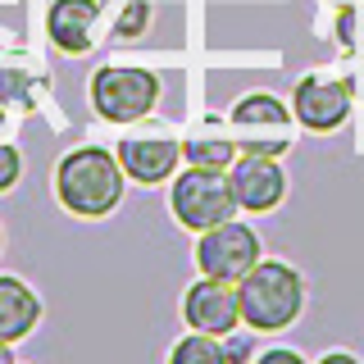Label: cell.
Segmentation results:
<instances>
[{
    "instance_id": "obj_10",
    "label": "cell",
    "mask_w": 364,
    "mask_h": 364,
    "mask_svg": "<svg viewBox=\"0 0 364 364\" xmlns=\"http://www.w3.org/2000/svg\"><path fill=\"white\" fill-rule=\"evenodd\" d=\"M178 155H182V146L159 141V136L155 141L151 136H136V141L119 146V164H123V173H128L132 182H164L168 173H173Z\"/></svg>"
},
{
    "instance_id": "obj_17",
    "label": "cell",
    "mask_w": 364,
    "mask_h": 364,
    "mask_svg": "<svg viewBox=\"0 0 364 364\" xmlns=\"http://www.w3.org/2000/svg\"><path fill=\"white\" fill-rule=\"evenodd\" d=\"M141 23H146V5H141V0H136V5L128 9V18L119 23V32H136V28H141Z\"/></svg>"
},
{
    "instance_id": "obj_11",
    "label": "cell",
    "mask_w": 364,
    "mask_h": 364,
    "mask_svg": "<svg viewBox=\"0 0 364 364\" xmlns=\"http://www.w3.org/2000/svg\"><path fill=\"white\" fill-rule=\"evenodd\" d=\"M91 23H96V0H55L46 28L64 55H82L91 46Z\"/></svg>"
},
{
    "instance_id": "obj_15",
    "label": "cell",
    "mask_w": 364,
    "mask_h": 364,
    "mask_svg": "<svg viewBox=\"0 0 364 364\" xmlns=\"http://www.w3.org/2000/svg\"><path fill=\"white\" fill-rule=\"evenodd\" d=\"M18 168H23V159L14 146H0V191H9L18 182Z\"/></svg>"
},
{
    "instance_id": "obj_19",
    "label": "cell",
    "mask_w": 364,
    "mask_h": 364,
    "mask_svg": "<svg viewBox=\"0 0 364 364\" xmlns=\"http://www.w3.org/2000/svg\"><path fill=\"white\" fill-rule=\"evenodd\" d=\"M318 364H360V360H355V355H346V350H328V355L318 360Z\"/></svg>"
},
{
    "instance_id": "obj_7",
    "label": "cell",
    "mask_w": 364,
    "mask_h": 364,
    "mask_svg": "<svg viewBox=\"0 0 364 364\" xmlns=\"http://www.w3.org/2000/svg\"><path fill=\"white\" fill-rule=\"evenodd\" d=\"M182 314L196 333L210 337H228L237 323H242V296H237V282L228 278H200L187 287V301H182Z\"/></svg>"
},
{
    "instance_id": "obj_12",
    "label": "cell",
    "mask_w": 364,
    "mask_h": 364,
    "mask_svg": "<svg viewBox=\"0 0 364 364\" xmlns=\"http://www.w3.org/2000/svg\"><path fill=\"white\" fill-rule=\"evenodd\" d=\"M37 318H41V301H37V291L28 287L23 278H0V337L5 341H18V337H28L32 328H37Z\"/></svg>"
},
{
    "instance_id": "obj_14",
    "label": "cell",
    "mask_w": 364,
    "mask_h": 364,
    "mask_svg": "<svg viewBox=\"0 0 364 364\" xmlns=\"http://www.w3.org/2000/svg\"><path fill=\"white\" fill-rule=\"evenodd\" d=\"M182 151H187V164L223 168L228 173V164H232V155H237V141H191V146H182Z\"/></svg>"
},
{
    "instance_id": "obj_5",
    "label": "cell",
    "mask_w": 364,
    "mask_h": 364,
    "mask_svg": "<svg viewBox=\"0 0 364 364\" xmlns=\"http://www.w3.org/2000/svg\"><path fill=\"white\" fill-rule=\"evenodd\" d=\"M232 141H237L242 155H282L291 146V109H282L273 96H264V91L237 100Z\"/></svg>"
},
{
    "instance_id": "obj_9",
    "label": "cell",
    "mask_w": 364,
    "mask_h": 364,
    "mask_svg": "<svg viewBox=\"0 0 364 364\" xmlns=\"http://www.w3.org/2000/svg\"><path fill=\"white\" fill-rule=\"evenodd\" d=\"M291 114L310 132H333L350 114V87L346 82H328V77H305V82L296 87V109Z\"/></svg>"
},
{
    "instance_id": "obj_16",
    "label": "cell",
    "mask_w": 364,
    "mask_h": 364,
    "mask_svg": "<svg viewBox=\"0 0 364 364\" xmlns=\"http://www.w3.org/2000/svg\"><path fill=\"white\" fill-rule=\"evenodd\" d=\"M255 364H305V360L296 355V350H282V346H278V350H264Z\"/></svg>"
},
{
    "instance_id": "obj_18",
    "label": "cell",
    "mask_w": 364,
    "mask_h": 364,
    "mask_svg": "<svg viewBox=\"0 0 364 364\" xmlns=\"http://www.w3.org/2000/svg\"><path fill=\"white\" fill-rule=\"evenodd\" d=\"M250 355V341L246 337H232L228 341V364H237V360H246Z\"/></svg>"
},
{
    "instance_id": "obj_4",
    "label": "cell",
    "mask_w": 364,
    "mask_h": 364,
    "mask_svg": "<svg viewBox=\"0 0 364 364\" xmlns=\"http://www.w3.org/2000/svg\"><path fill=\"white\" fill-rule=\"evenodd\" d=\"M155 96H159V77L146 73V68L105 64V68H96V77H91V105L105 114L109 123L141 119V114L155 105Z\"/></svg>"
},
{
    "instance_id": "obj_2",
    "label": "cell",
    "mask_w": 364,
    "mask_h": 364,
    "mask_svg": "<svg viewBox=\"0 0 364 364\" xmlns=\"http://www.w3.org/2000/svg\"><path fill=\"white\" fill-rule=\"evenodd\" d=\"M237 296H242V323L255 328V333H278V328L296 323V314L305 305L301 273L291 264H278V259H259L237 282Z\"/></svg>"
},
{
    "instance_id": "obj_6",
    "label": "cell",
    "mask_w": 364,
    "mask_h": 364,
    "mask_svg": "<svg viewBox=\"0 0 364 364\" xmlns=\"http://www.w3.org/2000/svg\"><path fill=\"white\" fill-rule=\"evenodd\" d=\"M196 264L205 278H228V282H242L250 269L259 264V237L255 228L223 219L214 228H205L200 246H196Z\"/></svg>"
},
{
    "instance_id": "obj_1",
    "label": "cell",
    "mask_w": 364,
    "mask_h": 364,
    "mask_svg": "<svg viewBox=\"0 0 364 364\" xmlns=\"http://www.w3.org/2000/svg\"><path fill=\"white\" fill-rule=\"evenodd\" d=\"M55 191H60L68 214H82V219H100L109 214L123 196V164L119 155L100 151V146H82V151H68L55 168Z\"/></svg>"
},
{
    "instance_id": "obj_21",
    "label": "cell",
    "mask_w": 364,
    "mask_h": 364,
    "mask_svg": "<svg viewBox=\"0 0 364 364\" xmlns=\"http://www.w3.org/2000/svg\"><path fill=\"white\" fill-rule=\"evenodd\" d=\"M0 242H5V237H0Z\"/></svg>"
},
{
    "instance_id": "obj_3",
    "label": "cell",
    "mask_w": 364,
    "mask_h": 364,
    "mask_svg": "<svg viewBox=\"0 0 364 364\" xmlns=\"http://www.w3.org/2000/svg\"><path fill=\"white\" fill-rule=\"evenodd\" d=\"M168 205H173V219L182 228H196V232H205V228H214V223H223V219L237 214V196H232L228 173L223 168H196V164L173 182Z\"/></svg>"
},
{
    "instance_id": "obj_13",
    "label": "cell",
    "mask_w": 364,
    "mask_h": 364,
    "mask_svg": "<svg viewBox=\"0 0 364 364\" xmlns=\"http://www.w3.org/2000/svg\"><path fill=\"white\" fill-rule=\"evenodd\" d=\"M168 364H228V350L210 333H191V337H182L173 346Z\"/></svg>"
},
{
    "instance_id": "obj_20",
    "label": "cell",
    "mask_w": 364,
    "mask_h": 364,
    "mask_svg": "<svg viewBox=\"0 0 364 364\" xmlns=\"http://www.w3.org/2000/svg\"><path fill=\"white\" fill-rule=\"evenodd\" d=\"M0 364H14V355H9V341L0 337Z\"/></svg>"
},
{
    "instance_id": "obj_8",
    "label": "cell",
    "mask_w": 364,
    "mask_h": 364,
    "mask_svg": "<svg viewBox=\"0 0 364 364\" xmlns=\"http://www.w3.org/2000/svg\"><path fill=\"white\" fill-rule=\"evenodd\" d=\"M232 196H237V210H250V214H264L282 200L287 191V178L278 168V155H242L232 159Z\"/></svg>"
}]
</instances>
